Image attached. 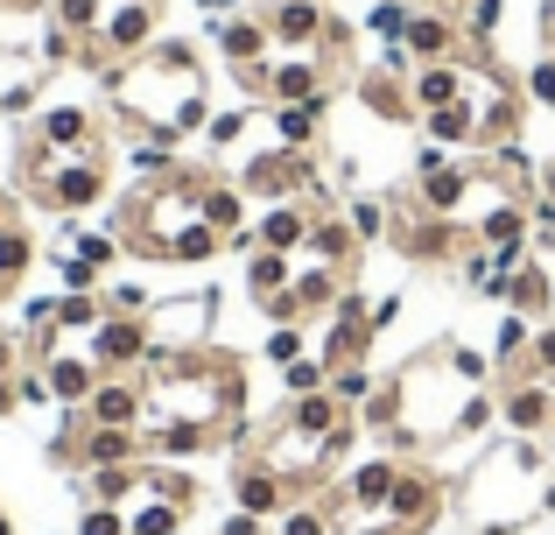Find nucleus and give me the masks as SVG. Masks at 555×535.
Returning <instances> with one entry per match:
<instances>
[{
  "mask_svg": "<svg viewBox=\"0 0 555 535\" xmlns=\"http://www.w3.org/2000/svg\"><path fill=\"white\" fill-rule=\"evenodd\" d=\"M211 42H218V56L232 64V78H240V71H260L274 56V36H268V14H260V8L218 14V22H211Z\"/></svg>",
  "mask_w": 555,
  "mask_h": 535,
  "instance_id": "obj_11",
  "label": "nucleus"
},
{
  "mask_svg": "<svg viewBox=\"0 0 555 535\" xmlns=\"http://www.w3.org/2000/svg\"><path fill=\"white\" fill-rule=\"evenodd\" d=\"M106 106L113 120L127 127V141H163V149H177L183 135H197L204 120H211V71H204V56L190 50L177 36H155L141 56H127V64L106 71Z\"/></svg>",
  "mask_w": 555,
  "mask_h": 535,
  "instance_id": "obj_2",
  "label": "nucleus"
},
{
  "mask_svg": "<svg viewBox=\"0 0 555 535\" xmlns=\"http://www.w3.org/2000/svg\"><path fill=\"white\" fill-rule=\"evenodd\" d=\"M387 395H393V423H387V451H436V444H457V423L472 409V395H486V359L472 345H429L415 353L408 367L387 373Z\"/></svg>",
  "mask_w": 555,
  "mask_h": 535,
  "instance_id": "obj_4",
  "label": "nucleus"
},
{
  "mask_svg": "<svg viewBox=\"0 0 555 535\" xmlns=\"http://www.w3.org/2000/svg\"><path fill=\"white\" fill-rule=\"evenodd\" d=\"M506 310H520V317H555V268H548V254H528L514 275H506Z\"/></svg>",
  "mask_w": 555,
  "mask_h": 535,
  "instance_id": "obj_17",
  "label": "nucleus"
},
{
  "mask_svg": "<svg viewBox=\"0 0 555 535\" xmlns=\"http://www.w3.org/2000/svg\"><path fill=\"white\" fill-rule=\"evenodd\" d=\"M0 535H14V514L8 508H0Z\"/></svg>",
  "mask_w": 555,
  "mask_h": 535,
  "instance_id": "obj_38",
  "label": "nucleus"
},
{
  "mask_svg": "<svg viewBox=\"0 0 555 535\" xmlns=\"http://www.w3.org/2000/svg\"><path fill=\"white\" fill-rule=\"evenodd\" d=\"M113 183V141H78V149H56V141L22 135V191L42 212H92Z\"/></svg>",
  "mask_w": 555,
  "mask_h": 535,
  "instance_id": "obj_5",
  "label": "nucleus"
},
{
  "mask_svg": "<svg viewBox=\"0 0 555 535\" xmlns=\"http://www.w3.org/2000/svg\"><path fill=\"white\" fill-rule=\"evenodd\" d=\"M478 535H520V522H486Z\"/></svg>",
  "mask_w": 555,
  "mask_h": 535,
  "instance_id": "obj_37",
  "label": "nucleus"
},
{
  "mask_svg": "<svg viewBox=\"0 0 555 535\" xmlns=\"http://www.w3.org/2000/svg\"><path fill=\"white\" fill-rule=\"evenodd\" d=\"M274 535H345V528L324 514V500H317V494H302L296 508H288L282 522H274Z\"/></svg>",
  "mask_w": 555,
  "mask_h": 535,
  "instance_id": "obj_23",
  "label": "nucleus"
},
{
  "mask_svg": "<svg viewBox=\"0 0 555 535\" xmlns=\"http://www.w3.org/2000/svg\"><path fill=\"white\" fill-rule=\"evenodd\" d=\"M218 535H268V522H260V514H240V508H232L225 522H218Z\"/></svg>",
  "mask_w": 555,
  "mask_h": 535,
  "instance_id": "obj_32",
  "label": "nucleus"
},
{
  "mask_svg": "<svg viewBox=\"0 0 555 535\" xmlns=\"http://www.w3.org/2000/svg\"><path fill=\"white\" fill-rule=\"evenodd\" d=\"M520 85H528V99H542V106H555V56L542 50V56L528 64V78H520Z\"/></svg>",
  "mask_w": 555,
  "mask_h": 535,
  "instance_id": "obj_31",
  "label": "nucleus"
},
{
  "mask_svg": "<svg viewBox=\"0 0 555 535\" xmlns=\"http://www.w3.org/2000/svg\"><path fill=\"white\" fill-rule=\"evenodd\" d=\"M534 198H548V205H555V163H542V177H534Z\"/></svg>",
  "mask_w": 555,
  "mask_h": 535,
  "instance_id": "obj_34",
  "label": "nucleus"
},
{
  "mask_svg": "<svg viewBox=\"0 0 555 535\" xmlns=\"http://www.w3.org/2000/svg\"><path fill=\"white\" fill-rule=\"evenodd\" d=\"M282 387H288V395H317V387H331V367L317 353H302V359L282 367Z\"/></svg>",
  "mask_w": 555,
  "mask_h": 535,
  "instance_id": "obj_25",
  "label": "nucleus"
},
{
  "mask_svg": "<svg viewBox=\"0 0 555 535\" xmlns=\"http://www.w3.org/2000/svg\"><path fill=\"white\" fill-rule=\"evenodd\" d=\"M85 423H106V430H141V373H106L85 402Z\"/></svg>",
  "mask_w": 555,
  "mask_h": 535,
  "instance_id": "obj_16",
  "label": "nucleus"
},
{
  "mask_svg": "<svg viewBox=\"0 0 555 535\" xmlns=\"http://www.w3.org/2000/svg\"><path fill=\"white\" fill-rule=\"evenodd\" d=\"M232 508L260 514V522H282V514L296 508V486H288L274 466H260L254 451H240V458H232Z\"/></svg>",
  "mask_w": 555,
  "mask_h": 535,
  "instance_id": "obj_9",
  "label": "nucleus"
},
{
  "mask_svg": "<svg viewBox=\"0 0 555 535\" xmlns=\"http://www.w3.org/2000/svg\"><path fill=\"white\" fill-rule=\"evenodd\" d=\"M211 183H218V169H197V163H169L163 177H141L120 198V212H113L120 254L177 262V268H197L211 254H225V233L211 226Z\"/></svg>",
  "mask_w": 555,
  "mask_h": 535,
  "instance_id": "obj_3",
  "label": "nucleus"
},
{
  "mask_svg": "<svg viewBox=\"0 0 555 535\" xmlns=\"http://www.w3.org/2000/svg\"><path fill=\"white\" fill-rule=\"evenodd\" d=\"M429 8H450V14H457V8H464V0H429Z\"/></svg>",
  "mask_w": 555,
  "mask_h": 535,
  "instance_id": "obj_39",
  "label": "nucleus"
},
{
  "mask_svg": "<svg viewBox=\"0 0 555 535\" xmlns=\"http://www.w3.org/2000/svg\"><path fill=\"white\" fill-rule=\"evenodd\" d=\"M506 22V0H464L457 8V28H464V50H486L492 56V36Z\"/></svg>",
  "mask_w": 555,
  "mask_h": 535,
  "instance_id": "obj_22",
  "label": "nucleus"
},
{
  "mask_svg": "<svg viewBox=\"0 0 555 535\" xmlns=\"http://www.w3.org/2000/svg\"><path fill=\"white\" fill-rule=\"evenodd\" d=\"M450 99H457V56H450V64H415L408 71V106H415V120L436 113V106H450Z\"/></svg>",
  "mask_w": 555,
  "mask_h": 535,
  "instance_id": "obj_19",
  "label": "nucleus"
},
{
  "mask_svg": "<svg viewBox=\"0 0 555 535\" xmlns=\"http://www.w3.org/2000/svg\"><path fill=\"white\" fill-rule=\"evenodd\" d=\"M443 500H450V480H443V472H429L422 458H401V480H393V500H387V514H379V522H393L401 535H429L436 514H443Z\"/></svg>",
  "mask_w": 555,
  "mask_h": 535,
  "instance_id": "obj_8",
  "label": "nucleus"
},
{
  "mask_svg": "<svg viewBox=\"0 0 555 535\" xmlns=\"http://www.w3.org/2000/svg\"><path fill=\"white\" fill-rule=\"evenodd\" d=\"M500 423L514 437H548L555 430V387L534 373H500Z\"/></svg>",
  "mask_w": 555,
  "mask_h": 535,
  "instance_id": "obj_10",
  "label": "nucleus"
},
{
  "mask_svg": "<svg viewBox=\"0 0 555 535\" xmlns=\"http://www.w3.org/2000/svg\"><path fill=\"white\" fill-rule=\"evenodd\" d=\"M345 219H352L359 247H373V240H387V219H393V205H379V198H352V205H345Z\"/></svg>",
  "mask_w": 555,
  "mask_h": 535,
  "instance_id": "obj_24",
  "label": "nucleus"
},
{
  "mask_svg": "<svg viewBox=\"0 0 555 535\" xmlns=\"http://www.w3.org/2000/svg\"><path fill=\"white\" fill-rule=\"evenodd\" d=\"M310 226H317V205L288 198V205H268L254 219V240H260V247H274V254H296L302 240H310Z\"/></svg>",
  "mask_w": 555,
  "mask_h": 535,
  "instance_id": "obj_18",
  "label": "nucleus"
},
{
  "mask_svg": "<svg viewBox=\"0 0 555 535\" xmlns=\"http://www.w3.org/2000/svg\"><path fill=\"white\" fill-rule=\"evenodd\" d=\"M401 50L415 56V64H450V56H464V28L450 8H415V22H408Z\"/></svg>",
  "mask_w": 555,
  "mask_h": 535,
  "instance_id": "obj_13",
  "label": "nucleus"
},
{
  "mask_svg": "<svg viewBox=\"0 0 555 535\" xmlns=\"http://www.w3.org/2000/svg\"><path fill=\"white\" fill-rule=\"evenodd\" d=\"M366 22H373V36H379V42H401V36H408V22H415V0H379Z\"/></svg>",
  "mask_w": 555,
  "mask_h": 535,
  "instance_id": "obj_26",
  "label": "nucleus"
},
{
  "mask_svg": "<svg viewBox=\"0 0 555 535\" xmlns=\"http://www.w3.org/2000/svg\"><path fill=\"white\" fill-rule=\"evenodd\" d=\"M120 508L127 535H177L190 522V508H197V480L177 472L169 458H141L134 480H127V494L113 500Z\"/></svg>",
  "mask_w": 555,
  "mask_h": 535,
  "instance_id": "obj_6",
  "label": "nucleus"
},
{
  "mask_svg": "<svg viewBox=\"0 0 555 535\" xmlns=\"http://www.w3.org/2000/svg\"><path fill=\"white\" fill-rule=\"evenodd\" d=\"M211 444H254L240 353H225V345L149 353V367H141V451L197 458Z\"/></svg>",
  "mask_w": 555,
  "mask_h": 535,
  "instance_id": "obj_1",
  "label": "nucleus"
},
{
  "mask_svg": "<svg viewBox=\"0 0 555 535\" xmlns=\"http://www.w3.org/2000/svg\"><path fill=\"white\" fill-rule=\"evenodd\" d=\"M218 331V296L211 289H183V296H155L149 303V345L155 353H197Z\"/></svg>",
  "mask_w": 555,
  "mask_h": 535,
  "instance_id": "obj_7",
  "label": "nucleus"
},
{
  "mask_svg": "<svg viewBox=\"0 0 555 535\" xmlns=\"http://www.w3.org/2000/svg\"><path fill=\"white\" fill-rule=\"evenodd\" d=\"M345 535H401L393 522H366V528H345Z\"/></svg>",
  "mask_w": 555,
  "mask_h": 535,
  "instance_id": "obj_36",
  "label": "nucleus"
},
{
  "mask_svg": "<svg viewBox=\"0 0 555 535\" xmlns=\"http://www.w3.org/2000/svg\"><path fill=\"white\" fill-rule=\"evenodd\" d=\"M288 275H296V254L254 247V254H246V296H254V303H274L288 289Z\"/></svg>",
  "mask_w": 555,
  "mask_h": 535,
  "instance_id": "obj_21",
  "label": "nucleus"
},
{
  "mask_svg": "<svg viewBox=\"0 0 555 535\" xmlns=\"http://www.w3.org/2000/svg\"><path fill=\"white\" fill-rule=\"evenodd\" d=\"M260 14H268V36L274 50H317L324 42V0H260Z\"/></svg>",
  "mask_w": 555,
  "mask_h": 535,
  "instance_id": "obj_14",
  "label": "nucleus"
},
{
  "mask_svg": "<svg viewBox=\"0 0 555 535\" xmlns=\"http://www.w3.org/2000/svg\"><path fill=\"white\" fill-rule=\"evenodd\" d=\"M78 535H127V522H120V508H99V500H85Z\"/></svg>",
  "mask_w": 555,
  "mask_h": 535,
  "instance_id": "obj_30",
  "label": "nucleus"
},
{
  "mask_svg": "<svg viewBox=\"0 0 555 535\" xmlns=\"http://www.w3.org/2000/svg\"><path fill=\"white\" fill-rule=\"evenodd\" d=\"M149 317H99V331H92V359H99V373H141L149 367Z\"/></svg>",
  "mask_w": 555,
  "mask_h": 535,
  "instance_id": "obj_12",
  "label": "nucleus"
},
{
  "mask_svg": "<svg viewBox=\"0 0 555 535\" xmlns=\"http://www.w3.org/2000/svg\"><path fill=\"white\" fill-rule=\"evenodd\" d=\"M373 367H338V373H331V395H338L345 402V409H366V395H373Z\"/></svg>",
  "mask_w": 555,
  "mask_h": 535,
  "instance_id": "obj_27",
  "label": "nucleus"
},
{
  "mask_svg": "<svg viewBox=\"0 0 555 535\" xmlns=\"http://www.w3.org/2000/svg\"><path fill=\"white\" fill-rule=\"evenodd\" d=\"M324 106H331V99L274 106V113H268V120H274V149H302V155H310V149H317V120H324Z\"/></svg>",
  "mask_w": 555,
  "mask_h": 535,
  "instance_id": "obj_20",
  "label": "nucleus"
},
{
  "mask_svg": "<svg viewBox=\"0 0 555 535\" xmlns=\"http://www.w3.org/2000/svg\"><path fill=\"white\" fill-rule=\"evenodd\" d=\"M197 8H204V14H211V22H218V14H240L246 0H197Z\"/></svg>",
  "mask_w": 555,
  "mask_h": 535,
  "instance_id": "obj_35",
  "label": "nucleus"
},
{
  "mask_svg": "<svg viewBox=\"0 0 555 535\" xmlns=\"http://www.w3.org/2000/svg\"><path fill=\"white\" fill-rule=\"evenodd\" d=\"M393 480H401V451H379L366 458V466H352L345 472V500H352V514H387V500H393Z\"/></svg>",
  "mask_w": 555,
  "mask_h": 535,
  "instance_id": "obj_15",
  "label": "nucleus"
},
{
  "mask_svg": "<svg viewBox=\"0 0 555 535\" xmlns=\"http://www.w3.org/2000/svg\"><path fill=\"white\" fill-rule=\"evenodd\" d=\"M246 120H254L246 106H232V113H211V120H204V135H211V149H232V141L246 135Z\"/></svg>",
  "mask_w": 555,
  "mask_h": 535,
  "instance_id": "obj_29",
  "label": "nucleus"
},
{
  "mask_svg": "<svg viewBox=\"0 0 555 535\" xmlns=\"http://www.w3.org/2000/svg\"><path fill=\"white\" fill-rule=\"evenodd\" d=\"M22 409V387H14V373H0V416Z\"/></svg>",
  "mask_w": 555,
  "mask_h": 535,
  "instance_id": "obj_33",
  "label": "nucleus"
},
{
  "mask_svg": "<svg viewBox=\"0 0 555 535\" xmlns=\"http://www.w3.org/2000/svg\"><path fill=\"white\" fill-rule=\"evenodd\" d=\"M302 353H310L302 324H274V331H268V359H274V367H288V359H302Z\"/></svg>",
  "mask_w": 555,
  "mask_h": 535,
  "instance_id": "obj_28",
  "label": "nucleus"
}]
</instances>
